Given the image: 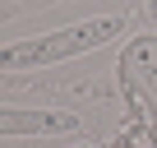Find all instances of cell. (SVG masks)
I'll list each match as a JSON object with an SVG mask.
<instances>
[{"instance_id":"6da1fadb","label":"cell","mask_w":157,"mask_h":148,"mask_svg":"<svg viewBox=\"0 0 157 148\" xmlns=\"http://www.w3.org/2000/svg\"><path fill=\"white\" fill-rule=\"evenodd\" d=\"M125 33V19L120 14H102V19H83L74 28H56L46 37H33V42H14L0 51V65L5 69H23V65H56V60H69V56H83L93 46H106L111 37Z\"/></svg>"},{"instance_id":"7a4b0ae2","label":"cell","mask_w":157,"mask_h":148,"mask_svg":"<svg viewBox=\"0 0 157 148\" xmlns=\"http://www.w3.org/2000/svg\"><path fill=\"white\" fill-rule=\"evenodd\" d=\"M5 134H19V130H78V116L69 111H37V116H14L5 111Z\"/></svg>"},{"instance_id":"3957f363","label":"cell","mask_w":157,"mask_h":148,"mask_svg":"<svg viewBox=\"0 0 157 148\" xmlns=\"http://www.w3.org/2000/svg\"><path fill=\"white\" fill-rule=\"evenodd\" d=\"M143 14H148V23H157V0H143Z\"/></svg>"}]
</instances>
